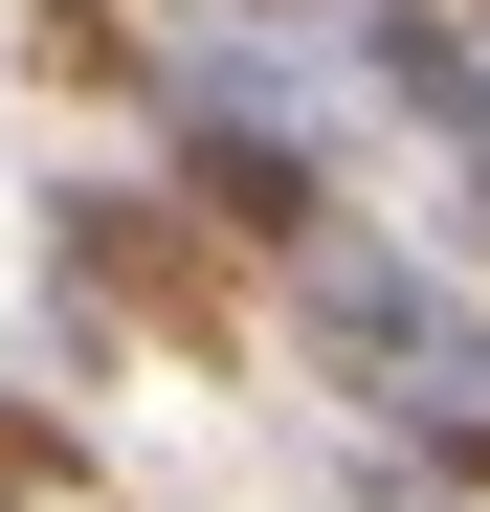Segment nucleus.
Segmentation results:
<instances>
[{
  "label": "nucleus",
  "instance_id": "nucleus-6",
  "mask_svg": "<svg viewBox=\"0 0 490 512\" xmlns=\"http://www.w3.org/2000/svg\"><path fill=\"white\" fill-rule=\"evenodd\" d=\"M268 23H312V0H268Z\"/></svg>",
  "mask_w": 490,
  "mask_h": 512
},
{
  "label": "nucleus",
  "instance_id": "nucleus-3",
  "mask_svg": "<svg viewBox=\"0 0 490 512\" xmlns=\"http://www.w3.org/2000/svg\"><path fill=\"white\" fill-rule=\"evenodd\" d=\"M357 90L446 156V201H468V245H490V45H468V0H357Z\"/></svg>",
  "mask_w": 490,
  "mask_h": 512
},
{
  "label": "nucleus",
  "instance_id": "nucleus-2",
  "mask_svg": "<svg viewBox=\"0 0 490 512\" xmlns=\"http://www.w3.org/2000/svg\"><path fill=\"white\" fill-rule=\"evenodd\" d=\"M45 268H67V312H156L179 357H223V334H245V268H223L201 201H112V179H67V201H45Z\"/></svg>",
  "mask_w": 490,
  "mask_h": 512
},
{
  "label": "nucleus",
  "instance_id": "nucleus-4",
  "mask_svg": "<svg viewBox=\"0 0 490 512\" xmlns=\"http://www.w3.org/2000/svg\"><path fill=\"white\" fill-rule=\"evenodd\" d=\"M23 67H45V90H156L134 0H23Z\"/></svg>",
  "mask_w": 490,
  "mask_h": 512
},
{
  "label": "nucleus",
  "instance_id": "nucleus-5",
  "mask_svg": "<svg viewBox=\"0 0 490 512\" xmlns=\"http://www.w3.org/2000/svg\"><path fill=\"white\" fill-rule=\"evenodd\" d=\"M67 468H90V446H67V423H45V401H0V512H45Z\"/></svg>",
  "mask_w": 490,
  "mask_h": 512
},
{
  "label": "nucleus",
  "instance_id": "nucleus-7",
  "mask_svg": "<svg viewBox=\"0 0 490 512\" xmlns=\"http://www.w3.org/2000/svg\"><path fill=\"white\" fill-rule=\"evenodd\" d=\"M468 45H490V0H468Z\"/></svg>",
  "mask_w": 490,
  "mask_h": 512
},
{
  "label": "nucleus",
  "instance_id": "nucleus-1",
  "mask_svg": "<svg viewBox=\"0 0 490 512\" xmlns=\"http://www.w3.org/2000/svg\"><path fill=\"white\" fill-rule=\"evenodd\" d=\"M268 290H290V357L335 379V401H379L401 446L490 468V312H468V290L424 268V245H379V223L335 201V223H312L290 268H268Z\"/></svg>",
  "mask_w": 490,
  "mask_h": 512
}]
</instances>
